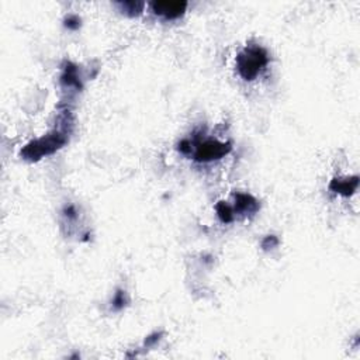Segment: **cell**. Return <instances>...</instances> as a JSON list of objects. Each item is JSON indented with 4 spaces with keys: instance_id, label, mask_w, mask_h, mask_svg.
<instances>
[{
    "instance_id": "6da1fadb",
    "label": "cell",
    "mask_w": 360,
    "mask_h": 360,
    "mask_svg": "<svg viewBox=\"0 0 360 360\" xmlns=\"http://www.w3.org/2000/svg\"><path fill=\"white\" fill-rule=\"evenodd\" d=\"M69 125H70V121L66 117L63 124H59L58 129H54L45 136L28 143L27 147L21 151V155L30 161H37L45 155L54 154L55 151H58L68 142V136L70 132V129L68 128Z\"/></svg>"
},
{
    "instance_id": "7a4b0ae2",
    "label": "cell",
    "mask_w": 360,
    "mask_h": 360,
    "mask_svg": "<svg viewBox=\"0 0 360 360\" xmlns=\"http://www.w3.org/2000/svg\"><path fill=\"white\" fill-rule=\"evenodd\" d=\"M269 62L267 52L259 45L246 47L237 56V68L245 81H253Z\"/></svg>"
},
{
    "instance_id": "3957f363",
    "label": "cell",
    "mask_w": 360,
    "mask_h": 360,
    "mask_svg": "<svg viewBox=\"0 0 360 360\" xmlns=\"http://www.w3.org/2000/svg\"><path fill=\"white\" fill-rule=\"evenodd\" d=\"M231 152V143L220 142L214 139H208L204 142H198L194 151V159L197 162H211L215 159H221L227 154Z\"/></svg>"
},
{
    "instance_id": "277c9868",
    "label": "cell",
    "mask_w": 360,
    "mask_h": 360,
    "mask_svg": "<svg viewBox=\"0 0 360 360\" xmlns=\"http://www.w3.org/2000/svg\"><path fill=\"white\" fill-rule=\"evenodd\" d=\"M187 3L186 2H155L152 3V10L158 16H162L165 19H177L183 16L186 12Z\"/></svg>"
},
{
    "instance_id": "5b68a950",
    "label": "cell",
    "mask_w": 360,
    "mask_h": 360,
    "mask_svg": "<svg viewBox=\"0 0 360 360\" xmlns=\"http://www.w3.org/2000/svg\"><path fill=\"white\" fill-rule=\"evenodd\" d=\"M259 210V203L256 198L246 194V193H238L235 194V210L241 214H255Z\"/></svg>"
},
{
    "instance_id": "8992f818",
    "label": "cell",
    "mask_w": 360,
    "mask_h": 360,
    "mask_svg": "<svg viewBox=\"0 0 360 360\" xmlns=\"http://www.w3.org/2000/svg\"><path fill=\"white\" fill-rule=\"evenodd\" d=\"M359 184V179L357 176L350 177V179H335L331 183V190L339 193L342 196H350L353 194Z\"/></svg>"
},
{
    "instance_id": "52a82bcc",
    "label": "cell",
    "mask_w": 360,
    "mask_h": 360,
    "mask_svg": "<svg viewBox=\"0 0 360 360\" xmlns=\"http://www.w3.org/2000/svg\"><path fill=\"white\" fill-rule=\"evenodd\" d=\"M61 82L66 86H75V88L81 89V82H79V76H78V70L74 65L68 63V66L63 70V75L61 78Z\"/></svg>"
},
{
    "instance_id": "ba28073f",
    "label": "cell",
    "mask_w": 360,
    "mask_h": 360,
    "mask_svg": "<svg viewBox=\"0 0 360 360\" xmlns=\"http://www.w3.org/2000/svg\"><path fill=\"white\" fill-rule=\"evenodd\" d=\"M215 211H217L218 218L224 223V224H230L234 221V208L231 205H228L224 201H220V203L215 205Z\"/></svg>"
},
{
    "instance_id": "9c48e42d",
    "label": "cell",
    "mask_w": 360,
    "mask_h": 360,
    "mask_svg": "<svg viewBox=\"0 0 360 360\" xmlns=\"http://www.w3.org/2000/svg\"><path fill=\"white\" fill-rule=\"evenodd\" d=\"M120 6L122 7V10L127 14L135 16V14L141 13L143 9V3H136V2H124L120 3Z\"/></svg>"
},
{
    "instance_id": "30bf717a",
    "label": "cell",
    "mask_w": 360,
    "mask_h": 360,
    "mask_svg": "<svg viewBox=\"0 0 360 360\" xmlns=\"http://www.w3.org/2000/svg\"><path fill=\"white\" fill-rule=\"evenodd\" d=\"M127 303H128V299H127L125 292H122V290L117 292L116 296H114V299H113V307H114V310H121V308L125 307Z\"/></svg>"
},
{
    "instance_id": "8fae6325",
    "label": "cell",
    "mask_w": 360,
    "mask_h": 360,
    "mask_svg": "<svg viewBox=\"0 0 360 360\" xmlns=\"http://www.w3.org/2000/svg\"><path fill=\"white\" fill-rule=\"evenodd\" d=\"M65 21H66L65 26H66L68 28H72V30H75V28H78L79 26H81V19L76 17V16H69Z\"/></svg>"
},
{
    "instance_id": "7c38bea8",
    "label": "cell",
    "mask_w": 360,
    "mask_h": 360,
    "mask_svg": "<svg viewBox=\"0 0 360 360\" xmlns=\"http://www.w3.org/2000/svg\"><path fill=\"white\" fill-rule=\"evenodd\" d=\"M277 244H279L277 238H276V237H273V235H270V237H267V238L263 241V244L262 245H263V248H266V249H267L269 246H270V248H273V246H276Z\"/></svg>"
},
{
    "instance_id": "4fadbf2b",
    "label": "cell",
    "mask_w": 360,
    "mask_h": 360,
    "mask_svg": "<svg viewBox=\"0 0 360 360\" xmlns=\"http://www.w3.org/2000/svg\"><path fill=\"white\" fill-rule=\"evenodd\" d=\"M161 339V333H154L152 336H150V338H147V345H152V343H155V342H158V340Z\"/></svg>"
}]
</instances>
